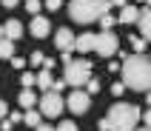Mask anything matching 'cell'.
I'll list each match as a JSON object with an SVG mask.
<instances>
[{
	"label": "cell",
	"instance_id": "cell-33",
	"mask_svg": "<svg viewBox=\"0 0 151 131\" xmlns=\"http://www.w3.org/2000/svg\"><path fill=\"white\" fill-rule=\"evenodd\" d=\"M109 3H111V6H120V9H123V6H128L126 0H109Z\"/></svg>",
	"mask_w": 151,
	"mask_h": 131
},
{
	"label": "cell",
	"instance_id": "cell-28",
	"mask_svg": "<svg viewBox=\"0 0 151 131\" xmlns=\"http://www.w3.org/2000/svg\"><path fill=\"white\" fill-rule=\"evenodd\" d=\"M12 66H14V68H23L26 60H23V57H12Z\"/></svg>",
	"mask_w": 151,
	"mask_h": 131
},
{
	"label": "cell",
	"instance_id": "cell-20",
	"mask_svg": "<svg viewBox=\"0 0 151 131\" xmlns=\"http://www.w3.org/2000/svg\"><path fill=\"white\" fill-rule=\"evenodd\" d=\"M86 89H88L86 94H97V91H100V80H94V77H91V80L86 83Z\"/></svg>",
	"mask_w": 151,
	"mask_h": 131
},
{
	"label": "cell",
	"instance_id": "cell-34",
	"mask_svg": "<svg viewBox=\"0 0 151 131\" xmlns=\"http://www.w3.org/2000/svg\"><path fill=\"white\" fill-rule=\"evenodd\" d=\"M34 131H54V128H51V125H43V123H40L37 128H34Z\"/></svg>",
	"mask_w": 151,
	"mask_h": 131
},
{
	"label": "cell",
	"instance_id": "cell-32",
	"mask_svg": "<svg viewBox=\"0 0 151 131\" xmlns=\"http://www.w3.org/2000/svg\"><path fill=\"white\" fill-rule=\"evenodd\" d=\"M9 114V106H6V103H3V100H0V120H3V117H6Z\"/></svg>",
	"mask_w": 151,
	"mask_h": 131
},
{
	"label": "cell",
	"instance_id": "cell-5",
	"mask_svg": "<svg viewBox=\"0 0 151 131\" xmlns=\"http://www.w3.org/2000/svg\"><path fill=\"white\" fill-rule=\"evenodd\" d=\"M94 51H97L100 57H114V54L120 51V40H117V34L111 32V29H103V32L97 34Z\"/></svg>",
	"mask_w": 151,
	"mask_h": 131
},
{
	"label": "cell",
	"instance_id": "cell-22",
	"mask_svg": "<svg viewBox=\"0 0 151 131\" xmlns=\"http://www.w3.org/2000/svg\"><path fill=\"white\" fill-rule=\"evenodd\" d=\"M54 131H77V125L71 123V120H66V123H60V125H57Z\"/></svg>",
	"mask_w": 151,
	"mask_h": 131
},
{
	"label": "cell",
	"instance_id": "cell-6",
	"mask_svg": "<svg viewBox=\"0 0 151 131\" xmlns=\"http://www.w3.org/2000/svg\"><path fill=\"white\" fill-rule=\"evenodd\" d=\"M37 103H40V114H46V117H57V114H63V108H66V100L60 97L57 91H46Z\"/></svg>",
	"mask_w": 151,
	"mask_h": 131
},
{
	"label": "cell",
	"instance_id": "cell-23",
	"mask_svg": "<svg viewBox=\"0 0 151 131\" xmlns=\"http://www.w3.org/2000/svg\"><path fill=\"white\" fill-rule=\"evenodd\" d=\"M100 23H103V29H111V26L117 23V17H111V14H103V20H100Z\"/></svg>",
	"mask_w": 151,
	"mask_h": 131
},
{
	"label": "cell",
	"instance_id": "cell-8",
	"mask_svg": "<svg viewBox=\"0 0 151 131\" xmlns=\"http://www.w3.org/2000/svg\"><path fill=\"white\" fill-rule=\"evenodd\" d=\"M94 43H97V34L94 32H83L80 37H74V49L80 51V54H86V51H94Z\"/></svg>",
	"mask_w": 151,
	"mask_h": 131
},
{
	"label": "cell",
	"instance_id": "cell-2",
	"mask_svg": "<svg viewBox=\"0 0 151 131\" xmlns=\"http://www.w3.org/2000/svg\"><path fill=\"white\" fill-rule=\"evenodd\" d=\"M140 108L131 103H114L109 108V114L97 123V131H134L140 123Z\"/></svg>",
	"mask_w": 151,
	"mask_h": 131
},
{
	"label": "cell",
	"instance_id": "cell-27",
	"mask_svg": "<svg viewBox=\"0 0 151 131\" xmlns=\"http://www.w3.org/2000/svg\"><path fill=\"white\" fill-rule=\"evenodd\" d=\"M43 63V54H40V51H34V54H32V66H40Z\"/></svg>",
	"mask_w": 151,
	"mask_h": 131
},
{
	"label": "cell",
	"instance_id": "cell-11",
	"mask_svg": "<svg viewBox=\"0 0 151 131\" xmlns=\"http://www.w3.org/2000/svg\"><path fill=\"white\" fill-rule=\"evenodd\" d=\"M137 26H140V37H143V40H151V9H143V12H140Z\"/></svg>",
	"mask_w": 151,
	"mask_h": 131
},
{
	"label": "cell",
	"instance_id": "cell-21",
	"mask_svg": "<svg viewBox=\"0 0 151 131\" xmlns=\"http://www.w3.org/2000/svg\"><path fill=\"white\" fill-rule=\"evenodd\" d=\"M20 83H23V89H32V86H34V74H32V71H26L23 77H20Z\"/></svg>",
	"mask_w": 151,
	"mask_h": 131
},
{
	"label": "cell",
	"instance_id": "cell-4",
	"mask_svg": "<svg viewBox=\"0 0 151 131\" xmlns=\"http://www.w3.org/2000/svg\"><path fill=\"white\" fill-rule=\"evenodd\" d=\"M88 80H91V63L88 60H71V63H66V74H63V83L66 86L83 89Z\"/></svg>",
	"mask_w": 151,
	"mask_h": 131
},
{
	"label": "cell",
	"instance_id": "cell-12",
	"mask_svg": "<svg viewBox=\"0 0 151 131\" xmlns=\"http://www.w3.org/2000/svg\"><path fill=\"white\" fill-rule=\"evenodd\" d=\"M137 20H140V9H137V6H123V12H120V17H117V23L128 26V23H137Z\"/></svg>",
	"mask_w": 151,
	"mask_h": 131
},
{
	"label": "cell",
	"instance_id": "cell-17",
	"mask_svg": "<svg viewBox=\"0 0 151 131\" xmlns=\"http://www.w3.org/2000/svg\"><path fill=\"white\" fill-rule=\"evenodd\" d=\"M128 43H131V49H134V54H145V46L148 43L140 37V34H134V37H128Z\"/></svg>",
	"mask_w": 151,
	"mask_h": 131
},
{
	"label": "cell",
	"instance_id": "cell-35",
	"mask_svg": "<svg viewBox=\"0 0 151 131\" xmlns=\"http://www.w3.org/2000/svg\"><path fill=\"white\" fill-rule=\"evenodd\" d=\"M140 3H145V6H148V9H151V0H140Z\"/></svg>",
	"mask_w": 151,
	"mask_h": 131
},
{
	"label": "cell",
	"instance_id": "cell-24",
	"mask_svg": "<svg viewBox=\"0 0 151 131\" xmlns=\"http://www.w3.org/2000/svg\"><path fill=\"white\" fill-rule=\"evenodd\" d=\"M123 91H126V83H114V86H111V94H123Z\"/></svg>",
	"mask_w": 151,
	"mask_h": 131
},
{
	"label": "cell",
	"instance_id": "cell-1",
	"mask_svg": "<svg viewBox=\"0 0 151 131\" xmlns=\"http://www.w3.org/2000/svg\"><path fill=\"white\" fill-rule=\"evenodd\" d=\"M123 71V83L134 91H148L151 89V60L148 54H128L120 63Z\"/></svg>",
	"mask_w": 151,
	"mask_h": 131
},
{
	"label": "cell",
	"instance_id": "cell-10",
	"mask_svg": "<svg viewBox=\"0 0 151 131\" xmlns=\"http://www.w3.org/2000/svg\"><path fill=\"white\" fill-rule=\"evenodd\" d=\"M51 32V23H49V17H43V14H34L32 20V34L34 37H49Z\"/></svg>",
	"mask_w": 151,
	"mask_h": 131
},
{
	"label": "cell",
	"instance_id": "cell-37",
	"mask_svg": "<svg viewBox=\"0 0 151 131\" xmlns=\"http://www.w3.org/2000/svg\"><path fill=\"white\" fill-rule=\"evenodd\" d=\"M134 131H137V128H134ZM140 131H151V128H140Z\"/></svg>",
	"mask_w": 151,
	"mask_h": 131
},
{
	"label": "cell",
	"instance_id": "cell-36",
	"mask_svg": "<svg viewBox=\"0 0 151 131\" xmlns=\"http://www.w3.org/2000/svg\"><path fill=\"white\" fill-rule=\"evenodd\" d=\"M148 108H151V91H148Z\"/></svg>",
	"mask_w": 151,
	"mask_h": 131
},
{
	"label": "cell",
	"instance_id": "cell-15",
	"mask_svg": "<svg viewBox=\"0 0 151 131\" xmlns=\"http://www.w3.org/2000/svg\"><path fill=\"white\" fill-rule=\"evenodd\" d=\"M0 57H3V60L14 57V43L9 40V37H0Z\"/></svg>",
	"mask_w": 151,
	"mask_h": 131
},
{
	"label": "cell",
	"instance_id": "cell-31",
	"mask_svg": "<svg viewBox=\"0 0 151 131\" xmlns=\"http://www.w3.org/2000/svg\"><path fill=\"white\" fill-rule=\"evenodd\" d=\"M0 3H3V6H6V9H14L17 3H20V0H0Z\"/></svg>",
	"mask_w": 151,
	"mask_h": 131
},
{
	"label": "cell",
	"instance_id": "cell-16",
	"mask_svg": "<svg viewBox=\"0 0 151 131\" xmlns=\"http://www.w3.org/2000/svg\"><path fill=\"white\" fill-rule=\"evenodd\" d=\"M34 103H37V94H34L32 89H26L23 94H20V106L23 108H34Z\"/></svg>",
	"mask_w": 151,
	"mask_h": 131
},
{
	"label": "cell",
	"instance_id": "cell-7",
	"mask_svg": "<svg viewBox=\"0 0 151 131\" xmlns=\"http://www.w3.org/2000/svg\"><path fill=\"white\" fill-rule=\"evenodd\" d=\"M66 108L71 111V114H86V111L91 108V94L74 89L71 94H68V100H66Z\"/></svg>",
	"mask_w": 151,
	"mask_h": 131
},
{
	"label": "cell",
	"instance_id": "cell-26",
	"mask_svg": "<svg viewBox=\"0 0 151 131\" xmlns=\"http://www.w3.org/2000/svg\"><path fill=\"white\" fill-rule=\"evenodd\" d=\"M54 66H57V63H54V60H51V57H43V68H49V71H51Z\"/></svg>",
	"mask_w": 151,
	"mask_h": 131
},
{
	"label": "cell",
	"instance_id": "cell-3",
	"mask_svg": "<svg viewBox=\"0 0 151 131\" xmlns=\"http://www.w3.org/2000/svg\"><path fill=\"white\" fill-rule=\"evenodd\" d=\"M111 3L109 0H71L68 3V14H71V20L74 23H94V20H100L103 14H109Z\"/></svg>",
	"mask_w": 151,
	"mask_h": 131
},
{
	"label": "cell",
	"instance_id": "cell-18",
	"mask_svg": "<svg viewBox=\"0 0 151 131\" xmlns=\"http://www.w3.org/2000/svg\"><path fill=\"white\" fill-rule=\"evenodd\" d=\"M23 120H26L29 125H32V128H37V125H40V111H34V108H29V111L23 114Z\"/></svg>",
	"mask_w": 151,
	"mask_h": 131
},
{
	"label": "cell",
	"instance_id": "cell-14",
	"mask_svg": "<svg viewBox=\"0 0 151 131\" xmlns=\"http://www.w3.org/2000/svg\"><path fill=\"white\" fill-rule=\"evenodd\" d=\"M34 86H37V89L51 91V86H54V77H51V71H49V68H43L40 74H34Z\"/></svg>",
	"mask_w": 151,
	"mask_h": 131
},
{
	"label": "cell",
	"instance_id": "cell-9",
	"mask_svg": "<svg viewBox=\"0 0 151 131\" xmlns=\"http://www.w3.org/2000/svg\"><path fill=\"white\" fill-rule=\"evenodd\" d=\"M54 46H57L60 51H71V49H74V34L68 32V29H57V34H54Z\"/></svg>",
	"mask_w": 151,
	"mask_h": 131
},
{
	"label": "cell",
	"instance_id": "cell-30",
	"mask_svg": "<svg viewBox=\"0 0 151 131\" xmlns=\"http://www.w3.org/2000/svg\"><path fill=\"white\" fill-rule=\"evenodd\" d=\"M140 117H143V120H145V128H151V108H148V111H145V114H140Z\"/></svg>",
	"mask_w": 151,
	"mask_h": 131
},
{
	"label": "cell",
	"instance_id": "cell-19",
	"mask_svg": "<svg viewBox=\"0 0 151 131\" xmlns=\"http://www.w3.org/2000/svg\"><path fill=\"white\" fill-rule=\"evenodd\" d=\"M26 9L29 14H40V0H26Z\"/></svg>",
	"mask_w": 151,
	"mask_h": 131
},
{
	"label": "cell",
	"instance_id": "cell-13",
	"mask_svg": "<svg viewBox=\"0 0 151 131\" xmlns=\"http://www.w3.org/2000/svg\"><path fill=\"white\" fill-rule=\"evenodd\" d=\"M23 34V23L20 20H9L6 26H3V37H9V40H17Z\"/></svg>",
	"mask_w": 151,
	"mask_h": 131
},
{
	"label": "cell",
	"instance_id": "cell-25",
	"mask_svg": "<svg viewBox=\"0 0 151 131\" xmlns=\"http://www.w3.org/2000/svg\"><path fill=\"white\" fill-rule=\"evenodd\" d=\"M46 6H49V9H51V12H57V9H60V6H63V0H46Z\"/></svg>",
	"mask_w": 151,
	"mask_h": 131
},
{
	"label": "cell",
	"instance_id": "cell-29",
	"mask_svg": "<svg viewBox=\"0 0 151 131\" xmlns=\"http://www.w3.org/2000/svg\"><path fill=\"white\" fill-rule=\"evenodd\" d=\"M20 120H23V114H20V111H12V120H9V123L14 125V123H20Z\"/></svg>",
	"mask_w": 151,
	"mask_h": 131
}]
</instances>
